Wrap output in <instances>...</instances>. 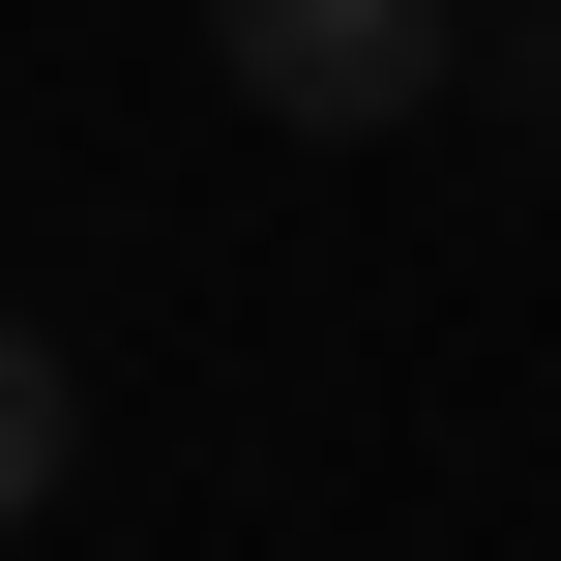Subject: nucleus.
Listing matches in <instances>:
<instances>
[{"label":"nucleus","instance_id":"obj_1","mask_svg":"<svg viewBox=\"0 0 561 561\" xmlns=\"http://www.w3.org/2000/svg\"><path fill=\"white\" fill-rule=\"evenodd\" d=\"M207 89L266 148H414L473 89V0H207Z\"/></svg>","mask_w":561,"mask_h":561},{"label":"nucleus","instance_id":"obj_2","mask_svg":"<svg viewBox=\"0 0 561 561\" xmlns=\"http://www.w3.org/2000/svg\"><path fill=\"white\" fill-rule=\"evenodd\" d=\"M59 473H89V385H59V355H30V325H0V533H30V503H59Z\"/></svg>","mask_w":561,"mask_h":561},{"label":"nucleus","instance_id":"obj_3","mask_svg":"<svg viewBox=\"0 0 561 561\" xmlns=\"http://www.w3.org/2000/svg\"><path fill=\"white\" fill-rule=\"evenodd\" d=\"M473 59H503V89H533V118H561V0H533V30H473Z\"/></svg>","mask_w":561,"mask_h":561}]
</instances>
